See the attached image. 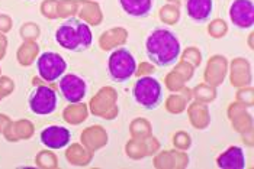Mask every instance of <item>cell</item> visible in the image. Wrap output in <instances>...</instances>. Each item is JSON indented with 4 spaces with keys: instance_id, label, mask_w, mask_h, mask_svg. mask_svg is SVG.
I'll use <instances>...</instances> for the list:
<instances>
[{
    "instance_id": "6da1fadb",
    "label": "cell",
    "mask_w": 254,
    "mask_h": 169,
    "mask_svg": "<svg viewBox=\"0 0 254 169\" xmlns=\"http://www.w3.org/2000/svg\"><path fill=\"white\" fill-rule=\"evenodd\" d=\"M145 54L157 67H172L182 54L180 41L173 31L167 28H156L147 37Z\"/></svg>"
},
{
    "instance_id": "7a4b0ae2",
    "label": "cell",
    "mask_w": 254,
    "mask_h": 169,
    "mask_svg": "<svg viewBox=\"0 0 254 169\" xmlns=\"http://www.w3.org/2000/svg\"><path fill=\"white\" fill-rule=\"evenodd\" d=\"M56 42L63 49L70 52H81L92 46L93 34L90 26L81 19L68 18L56 31Z\"/></svg>"
},
{
    "instance_id": "3957f363",
    "label": "cell",
    "mask_w": 254,
    "mask_h": 169,
    "mask_svg": "<svg viewBox=\"0 0 254 169\" xmlns=\"http://www.w3.org/2000/svg\"><path fill=\"white\" fill-rule=\"evenodd\" d=\"M132 97L138 106L145 110H156L163 103V87L161 83L150 75H144L134 84Z\"/></svg>"
},
{
    "instance_id": "277c9868",
    "label": "cell",
    "mask_w": 254,
    "mask_h": 169,
    "mask_svg": "<svg viewBox=\"0 0 254 169\" xmlns=\"http://www.w3.org/2000/svg\"><path fill=\"white\" fill-rule=\"evenodd\" d=\"M108 73L114 83H127L137 73V61L127 48H118L108 59Z\"/></svg>"
},
{
    "instance_id": "5b68a950",
    "label": "cell",
    "mask_w": 254,
    "mask_h": 169,
    "mask_svg": "<svg viewBox=\"0 0 254 169\" xmlns=\"http://www.w3.org/2000/svg\"><path fill=\"white\" fill-rule=\"evenodd\" d=\"M34 85H35V88L31 91L29 97H28L29 110L37 116L53 114L56 112L57 103H59L57 91L47 84H39L35 78H34Z\"/></svg>"
},
{
    "instance_id": "8992f818",
    "label": "cell",
    "mask_w": 254,
    "mask_h": 169,
    "mask_svg": "<svg viewBox=\"0 0 254 169\" xmlns=\"http://www.w3.org/2000/svg\"><path fill=\"white\" fill-rule=\"evenodd\" d=\"M37 71L45 83H56L65 74L67 62L59 52L47 51L37 58Z\"/></svg>"
},
{
    "instance_id": "52a82bcc",
    "label": "cell",
    "mask_w": 254,
    "mask_h": 169,
    "mask_svg": "<svg viewBox=\"0 0 254 169\" xmlns=\"http://www.w3.org/2000/svg\"><path fill=\"white\" fill-rule=\"evenodd\" d=\"M59 90L70 104L80 103L87 93L86 81L76 74H64L59 81Z\"/></svg>"
},
{
    "instance_id": "ba28073f",
    "label": "cell",
    "mask_w": 254,
    "mask_h": 169,
    "mask_svg": "<svg viewBox=\"0 0 254 169\" xmlns=\"http://www.w3.org/2000/svg\"><path fill=\"white\" fill-rule=\"evenodd\" d=\"M233 25L240 29H250L254 25L253 0H234L228 10Z\"/></svg>"
},
{
    "instance_id": "9c48e42d",
    "label": "cell",
    "mask_w": 254,
    "mask_h": 169,
    "mask_svg": "<svg viewBox=\"0 0 254 169\" xmlns=\"http://www.w3.org/2000/svg\"><path fill=\"white\" fill-rule=\"evenodd\" d=\"M41 143L50 150H59L70 145L71 140V131L64 126L53 125L47 126L39 134Z\"/></svg>"
},
{
    "instance_id": "30bf717a",
    "label": "cell",
    "mask_w": 254,
    "mask_h": 169,
    "mask_svg": "<svg viewBox=\"0 0 254 169\" xmlns=\"http://www.w3.org/2000/svg\"><path fill=\"white\" fill-rule=\"evenodd\" d=\"M185 9L190 20L205 23L214 13V0H185Z\"/></svg>"
},
{
    "instance_id": "8fae6325",
    "label": "cell",
    "mask_w": 254,
    "mask_h": 169,
    "mask_svg": "<svg viewBox=\"0 0 254 169\" xmlns=\"http://www.w3.org/2000/svg\"><path fill=\"white\" fill-rule=\"evenodd\" d=\"M216 167L222 169H243L246 168V156L241 148L230 146L224 153L216 158Z\"/></svg>"
},
{
    "instance_id": "7c38bea8",
    "label": "cell",
    "mask_w": 254,
    "mask_h": 169,
    "mask_svg": "<svg viewBox=\"0 0 254 169\" xmlns=\"http://www.w3.org/2000/svg\"><path fill=\"white\" fill-rule=\"evenodd\" d=\"M34 134V125L29 120H18V122H10L6 129L3 130V136L9 142H19L29 139Z\"/></svg>"
},
{
    "instance_id": "4fadbf2b",
    "label": "cell",
    "mask_w": 254,
    "mask_h": 169,
    "mask_svg": "<svg viewBox=\"0 0 254 169\" xmlns=\"http://www.w3.org/2000/svg\"><path fill=\"white\" fill-rule=\"evenodd\" d=\"M156 0H119L122 10L132 18L150 16Z\"/></svg>"
},
{
    "instance_id": "5bb4252c",
    "label": "cell",
    "mask_w": 254,
    "mask_h": 169,
    "mask_svg": "<svg viewBox=\"0 0 254 169\" xmlns=\"http://www.w3.org/2000/svg\"><path fill=\"white\" fill-rule=\"evenodd\" d=\"M225 75V58L224 56H214L208 62L206 73H205V80L211 85H219L222 84Z\"/></svg>"
},
{
    "instance_id": "9a60e30c",
    "label": "cell",
    "mask_w": 254,
    "mask_h": 169,
    "mask_svg": "<svg viewBox=\"0 0 254 169\" xmlns=\"http://www.w3.org/2000/svg\"><path fill=\"white\" fill-rule=\"evenodd\" d=\"M80 139L90 152H95V149H98L103 143H106V131L100 126H92L81 133Z\"/></svg>"
},
{
    "instance_id": "2e32d148",
    "label": "cell",
    "mask_w": 254,
    "mask_h": 169,
    "mask_svg": "<svg viewBox=\"0 0 254 169\" xmlns=\"http://www.w3.org/2000/svg\"><path fill=\"white\" fill-rule=\"evenodd\" d=\"M39 54V46L35 41H25L19 46L18 52H16V58L18 62L22 67H29L35 62L37 56Z\"/></svg>"
},
{
    "instance_id": "e0dca14e",
    "label": "cell",
    "mask_w": 254,
    "mask_h": 169,
    "mask_svg": "<svg viewBox=\"0 0 254 169\" xmlns=\"http://www.w3.org/2000/svg\"><path fill=\"white\" fill-rule=\"evenodd\" d=\"M92 155H93V152L86 150L84 148H81L80 145H77V143L71 145L67 149V152H65L67 161L71 165H76V167H84V165H87L90 162V159H92Z\"/></svg>"
},
{
    "instance_id": "ac0fdd59",
    "label": "cell",
    "mask_w": 254,
    "mask_h": 169,
    "mask_svg": "<svg viewBox=\"0 0 254 169\" xmlns=\"http://www.w3.org/2000/svg\"><path fill=\"white\" fill-rule=\"evenodd\" d=\"M80 12V18L83 22H86L87 25H93L96 26L99 22H100V18L99 16H95L96 15H100V10H99V6L96 3H92L89 0H80L78 1V10Z\"/></svg>"
},
{
    "instance_id": "d6986e66",
    "label": "cell",
    "mask_w": 254,
    "mask_h": 169,
    "mask_svg": "<svg viewBox=\"0 0 254 169\" xmlns=\"http://www.w3.org/2000/svg\"><path fill=\"white\" fill-rule=\"evenodd\" d=\"M87 117V109L83 103H73L71 106L65 107L63 112V119L64 122L70 125H78L84 122Z\"/></svg>"
},
{
    "instance_id": "ffe728a7",
    "label": "cell",
    "mask_w": 254,
    "mask_h": 169,
    "mask_svg": "<svg viewBox=\"0 0 254 169\" xmlns=\"http://www.w3.org/2000/svg\"><path fill=\"white\" fill-rule=\"evenodd\" d=\"M35 164H37V167L44 169L59 168V159H57L56 153L50 152V150H41L35 158Z\"/></svg>"
},
{
    "instance_id": "44dd1931",
    "label": "cell",
    "mask_w": 254,
    "mask_h": 169,
    "mask_svg": "<svg viewBox=\"0 0 254 169\" xmlns=\"http://www.w3.org/2000/svg\"><path fill=\"white\" fill-rule=\"evenodd\" d=\"M77 0H59L57 1V18H70L77 13Z\"/></svg>"
},
{
    "instance_id": "7402d4cb",
    "label": "cell",
    "mask_w": 254,
    "mask_h": 169,
    "mask_svg": "<svg viewBox=\"0 0 254 169\" xmlns=\"http://www.w3.org/2000/svg\"><path fill=\"white\" fill-rule=\"evenodd\" d=\"M20 37L23 41H35L41 35V29L37 23L34 22H26L20 26Z\"/></svg>"
},
{
    "instance_id": "603a6c76",
    "label": "cell",
    "mask_w": 254,
    "mask_h": 169,
    "mask_svg": "<svg viewBox=\"0 0 254 169\" xmlns=\"http://www.w3.org/2000/svg\"><path fill=\"white\" fill-rule=\"evenodd\" d=\"M57 1L59 0H44L41 4V13L47 19H57Z\"/></svg>"
},
{
    "instance_id": "cb8c5ba5",
    "label": "cell",
    "mask_w": 254,
    "mask_h": 169,
    "mask_svg": "<svg viewBox=\"0 0 254 169\" xmlns=\"http://www.w3.org/2000/svg\"><path fill=\"white\" fill-rule=\"evenodd\" d=\"M208 32H211L214 38H222V35L227 32V23L222 19H216L209 25Z\"/></svg>"
},
{
    "instance_id": "d4e9b609",
    "label": "cell",
    "mask_w": 254,
    "mask_h": 169,
    "mask_svg": "<svg viewBox=\"0 0 254 169\" xmlns=\"http://www.w3.org/2000/svg\"><path fill=\"white\" fill-rule=\"evenodd\" d=\"M13 90H15L13 80H10L9 77L1 75L0 77V94H1V97H7L9 94H12Z\"/></svg>"
},
{
    "instance_id": "484cf974",
    "label": "cell",
    "mask_w": 254,
    "mask_h": 169,
    "mask_svg": "<svg viewBox=\"0 0 254 169\" xmlns=\"http://www.w3.org/2000/svg\"><path fill=\"white\" fill-rule=\"evenodd\" d=\"M183 59L185 61H190L195 67H197L199 64H200V54H199V51L196 49L195 46H190L185 54H183Z\"/></svg>"
},
{
    "instance_id": "4316f807",
    "label": "cell",
    "mask_w": 254,
    "mask_h": 169,
    "mask_svg": "<svg viewBox=\"0 0 254 169\" xmlns=\"http://www.w3.org/2000/svg\"><path fill=\"white\" fill-rule=\"evenodd\" d=\"M167 16H172V19H173L175 22H177V19H179V9H177V7H173V6H166V7H163V9L160 10V19L164 20Z\"/></svg>"
},
{
    "instance_id": "83f0119b",
    "label": "cell",
    "mask_w": 254,
    "mask_h": 169,
    "mask_svg": "<svg viewBox=\"0 0 254 169\" xmlns=\"http://www.w3.org/2000/svg\"><path fill=\"white\" fill-rule=\"evenodd\" d=\"M12 26H13V20H12V18L7 16V15H4V13H1V15H0V34L9 32V31L12 29Z\"/></svg>"
},
{
    "instance_id": "f1b7e54d",
    "label": "cell",
    "mask_w": 254,
    "mask_h": 169,
    "mask_svg": "<svg viewBox=\"0 0 254 169\" xmlns=\"http://www.w3.org/2000/svg\"><path fill=\"white\" fill-rule=\"evenodd\" d=\"M6 48H7V39L3 34H0V61L6 55Z\"/></svg>"
},
{
    "instance_id": "f546056e",
    "label": "cell",
    "mask_w": 254,
    "mask_h": 169,
    "mask_svg": "<svg viewBox=\"0 0 254 169\" xmlns=\"http://www.w3.org/2000/svg\"><path fill=\"white\" fill-rule=\"evenodd\" d=\"M12 120L6 116V114H0V133H3V130L6 129V126L10 123Z\"/></svg>"
},
{
    "instance_id": "4dcf8cb0",
    "label": "cell",
    "mask_w": 254,
    "mask_h": 169,
    "mask_svg": "<svg viewBox=\"0 0 254 169\" xmlns=\"http://www.w3.org/2000/svg\"><path fill=\"white\" fill-rule=\"evenodd\" d=\"M147 73H154V68H153V67H147L145 64H142V65H141V68L138 70L135 74L139 77V75H144V74H147Z\"/></svg>"
},
{
    "instance_id": "1f68e13d",
    "label": "cell",
    "mask_w": 254,
    "mask_h": 169,
    "mask_svg": "<svg viewBox=\"0 0 254 169\" xmlns=\"http://www.w3.org/2000/svg\"><path fill=\"white\" fill-rule=\"evenodd\" d=\"M169 1H172V3H176V4H179V3H180V0H169Z\"/></svg>"
},
{
    "instance_id": "d6a6232c",
    "label": "cell",
    "mask_w": 254,
    "mask_h": 169,
    "mask_svg": "<svg viewBox=\"0 0 254 169\" xmlns=\"http://www.w3.org/2000/svg\"><path fill=\"white\" fill-rule=\"evenodd\" d=\"M1 98H3V97H1V94H0V100H1Z\"/></svg>"
},
{
    "instance_id": "836d02e7",
    "label": "cell",
    "mask_w": 254,
    "mask_h": 169,
    "mask_svg": "<svg viewBox=\"0 0 254 169\" xmlns=\"http://www.w3.org/2000/svg\"><path fill=\"white\" fill-rule=\"evenodd\" d=\"M0 73H1V70H0Z\"/></svg>"
}]
</instances>
